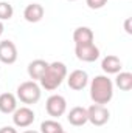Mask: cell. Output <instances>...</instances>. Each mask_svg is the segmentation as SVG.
Masks as SVG:
<instances>
[{
    "instance_id": "6da1fadb",
    "label": "cell",
    "mask_w": 132,
    "mask_h": 133,
    "mask_svg": "<svg viewBox=\"0 0 132 133\" xmlns=\"http://www.w3.org/2000/svg\"><path fill=\"white\" fill-rule=\"evenodd\" d=\"M90 98L99 105L109 104L113 98V82L107 76H95L90 82Z\"/></svg>"
},
{
    "instance_id": "7a4b0ae2",
    "label": "cell",
    "mask_w": 132,
    "mask_h": 133,
    "mask_svg": "<svg viewBox=\"0 0 132 133\" xmlns=\"http://www.w3.org/2000/svg\"><path fill=\"white\" fill-rule=\"evenodd\" d=\"M65 77H67L65 64H62V62H51V64H48L45 73L39 79V82H40L42 88H45L48 91H53L64 82Z\"/></svg>"
},
{
    "instance_id": "3957f363",
    "label": "cell",
    "mask_w": 132,
    "mask_h": 133,
    "mask_svg": "<svg viewBox=\"0 0 132 133\" xmlns=\"http://www.w3.org/2000/svg\"><path fill=\"white\" fill-rule=\"evenodd\" d=\"M17 98L20 99V102H23L27 105L36 104L37 101L40 99V87L34 81L22 82L17 87Z\"/></svg>"
},
{
    "instance_id": "277c9868",
    "label": "cell",
    "mask_w": 132,
    "mask_h": 133,
    "mask_svg": "<svg viewBox=\"0 0 132 133\" xmlns=\"http://www.w3.org/2000/svg\"><path fill=\"white\" fill-rule=\"evenodd\" d=\"M45 110L51 118H59L67 111V101L61 95H51L45 102Z\"/></svg>"
},
{
    "instance_id": "5b68a950",
    "label": "cell",
    "mask_w": 132,
    "mask_h": 133,
    "mask_svg": "<svg viewBox=\"0 0 132 133\" xmlns=\"http://www.w3.org/2000/svg\"><path fill=\"white\" fill-rule=\"evenodd\" d=\"M75 54L79 61L82 62H95L99 57V48L93 43H81V45H75Z\"/></svg>"
},
{
    "instance_id": "8992f818",
    "label": "cell",
    "mask_w": 132,
    "mask_h": 133,
    "mask_svg": "<svg viewBox=\"0 0 132 133\" xmlns=\"http://www.w3.org/2000/svg\"><path fill=\"white\" fill-rule=\"evenodd\" d=\"M110 118V113L109 110L104 107V105H99V104H93L87 108V119L89 122H92L93 125H104Z\"/></svg>"
},
{
    "instance_id": "52a82bcc",
    "label": "cell",
    "mask_w": 132,
    "mask_h": 133,
    "mask_svg": "<svg viewBox=\"0 0 132 133\" xmlns=\"http://www.w3.org/2000/svg\"><path fill=\"white\" fill-rule=\"evenodd\" d=\"M36 119V115L31 108L28 107H20V108H16L14 113H13V122L16 127H20V129H25V127H30Z\"/></svg>"
},
{
    "instance_id": "ba28073f",
    "label": "cell",
    "mask_w": 132,
    "mask_h": 133,
    "mask_svg": "<svg viewBox=\"0 0 132 133\" xmlns=\"http://www.w3.org/2000/svg\"><path fill=\"white\" fill-rule=\"evenodd\" d=\"M17 61V46L11 40H2L0 42V62L11 65Z\"/></svg>"
},
{
    "instance_id": "9c48e42d",
    "label": "cell",
    "mask_w": 132,
    "mask_h": 133,
    "mask_svg": "<svg viewBox=\"0 0 132 133\" xmlns=\"http://www.w3.org/2000/svg\"><path fill=\"white\" fill-rule=\"evenodd\" d=\"M67 84L71 90L79 91V90L86 88V85L89 84V74L84 70H73L67 77Z\"/></svg>"
},
{
    "instance_id": "30bf717a",
    "label": "cell",
    "mask_w": 132,
    "mask_h": 133,
    "mask_svg": "<svg viewBox=\"0 0 132 133\" xmlns=\"http://www.w3.org/2000/svg\"><path fill=\"white\" fill-rule=\"evenodd\" d=\"M44 12H45V9H44V6L40 3H30L23 9V17L30 23H37V22L42 20Z\"/></svg>"
},
{
    "instance_id": "8fae6325",
    "label": "cell",
    "mask_w": 132,
    "mask_h": 133,
    "mask_svg": "<svg viewBox=\"0 0 132 133\" xmlns=\"http://www.w3.org/2000/svg\"><path fill=\"white\" fill-rule=\"evenodd\" d=\"M67 119H68V122H70L71 125H75V127L84 125L86 122H89V119H87V108H84V107H73V108L68 111Z\"/></svg>"
},
{
    "instance_id": "7c38bea8",
    "label": "cell",
    "mask_w": 132,
    "mask_h": 133,
    "mask_svg": "<svg viewBox=\"0 0 132 133\" xmlns=\"http://www.w3.org/2000/svg\"><path fill=\"white\" fill-rule=\"evenodd\" d=\"M101 68H103V71L107 73V74H117V73L121 71L123 64H121L120 57H117V56H113V54H109V56H106V57L103 59Z\"/></svg>"
},
{
    "instance_id": "4fadbf2b",
    "label": "cell",
    "mask_w": 132,
    "mask_h": 133,
    "mask_svg": "<svg viewBox=\"0 0 132 133\" xmlns=\"http://www.w3.org/2000/svg\"><path fill=\"white\" fill-rule=\"evenodd\" d=\"M17 108V99L13 93H2L0 95V111L5 115L14 113Z\"/></svg>"
},
{
    "instance_id": "5bb4252c",
    "label": "cell",
    "mask_w": 132,
    "mask_h": 133,
    "mask_svg": "<svg viewBox=\"0 0 132 133\" xmlns=\"http://www.w3.org/2000/svg\"><path fill=\"white\" fill-rule=\"evenodd\" d=\"M48 66V62L44 61V59H36L33 62L28 64V76L33 79V81H39L42 77V74L45 73Z\"/></svg>"
},
{
    "instance_id": "9a60e30c",
    "label": "cell",
    "mask_w": 132,
    "mask_h": 133,
    "mask_svg": "<svg viewBox=\"0 0 132 133\" xmlns=\"http://www.w3.org/2000/svg\"><path fill=\"white\" fill-rule=\"evenodd\" d=\"M93 31L89 26H78L73 31V40L75 45H81V43H90L93 42Z\"/></svg>"
},
{
    "instance_id": "2e32d148",
    "label": "cell",
    "mask_w": 132,
    "mask_h": 133,
    "mask_svg": "<svg viewBox=\"0 0 132 133\" xmlns=\"http://www.w3.org/2000/svg\"><path fill=\"white\" fill-rule=\"evenodd\" d=\"M115 85L120 90H123V91H129L132 88V73H129V71H120V73H117Z\"/></svg>"
},
{
    "instance_id": "e0dca14e",
    "label": "cell",
    "mask_w": 132,
    "mask_h": 133,
    "mask_svg": "<svg viewBox=\"0 0 132 133\" xmlns=\"http://www.w3.org/2000/svg\"><path fill=\"white\" fill-rule=\"evenodd\" d=\"M62 130V125L55 119H47L40 124V133H61Z\"/></svg>"
},
{
    "instance_id": "ac0fdd59",
    "label": "cell",
    "mask_w": 132,
    "mask_h": 133,
    "mask_svg": "<svg viewBox=\"0 0 132 133\" xmlns=\"http://www.w3.org/2000/svg\"><path fill=\"white\" fill-rule=\"evenodd\" d=\"M14 14L13 5H9L8 2H0V20H9Z\"/></svg>"
},
{
    "instance_id": "d6986e66",
    "label": "cell",
    "mask_w": 132,
    "mask_h": 133,
    "mask_svg": "<svg viewBox=\"0 0 132 133\" xmlns=\"http://www.w3.org/2000/svg\"><path fill=\"white\" fill-rule=\"evenodd\" d=\"M86 3L90 9H101L107 3V0H86Z\"/></svg>"
},
{
    "instance_id": "ffe728a7",
    "label": "cell",
    "mask_w": 132,
    "mask_h": 133,
    "mask_svg": "<svg viewBox=\"0 0 132 133\" xmlns=\"http://www.w3.org/2000/svg\"><path fill=\"white\" fill-rule=\"evenodd\" d=\"M0 133H17V130H16L14 127L6 125V127H2V129H0Z\"/></svg>"
},
{
    "instance_id": "44dd1931",
    "label": "cell",
    "mask_w": 132,
    "mask_h": 133,
    "mask_svg": "<svg viewBox=\"0 0 132 133\" xmlns=\"http://www.w3.org/2000/svg\"><path fill=\"white\" fill-rule=\"evenodd\" d=\"M131 17H128L126 19V22H124V30H126V33L128 34H132V28H131Z\"/></svg>"
},
{
    "instance_id": "7402d4cb",
    "label": "cell",
    "mask_w": 132,
    "mask_h": 133,
    "mask_svg": "<svg viewBox=\"0 0 132 133\" xmlns=\"http://www.w3.org/2000/svg\"><path fill=\"white\" fill-rule=\"evenodd\" d=\"M3 31H5V26H3V22L0 20V37H2V34H3Z\"/></svg>"
},
{
    "instance_id": "603a6c76",
    "label": "cell",
    "mask_w": 132,
    "mask_h": 133,
    "mask_svg": "<svg viewBox=\"0 0 132 133\" xmlns=\"http://www.w3.org/2000/svg\"><path fill=\"white\" fill-rule=\"evenodd\" d=\"M23 133H39V132L37 130H25Z\"/></svg>"
},
{
    "instance_id": "cb8c5ba5",
    "label": "cell",
    "mask_w": 132,
    "mask_h": 133,
    "mask_svg": "<svg viewBox=\"0 0 132 133\" xmlns=\"http://www.w3.org/2000/svg\"><path fill=\"white\" fill-rule=\"evenodd\" d=\"M68 2H75V0H68Z\"/></svg>"
},
{
    "instance_id": "d4e9b609",
    "label": "cell",
    "mask_w": 132,
    "mask_h": 133,
    "mask_svg": "<svg viewBox=\"0 0 132 133\" xmlns=\"http://www.w3.org/2000/svg\"><path fill=\"white\" fill-rule=\"evenodd\" d=\"M61 133H65V132H64V130H62V132H61Z\"/></svg>"
}]
</instances>
